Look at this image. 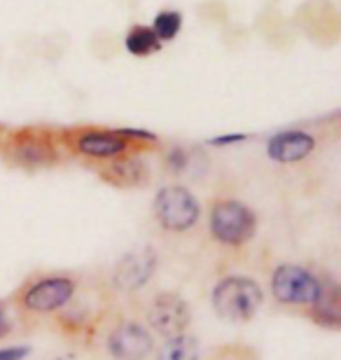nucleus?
Wrapping results in <instances>:
<instances>
[{"label":"nucleus","instance_id":"2","mask_svg":"<svg viewBox=\"0 0 341 360\" xmlns=\"http://www.w3.org/2000/svg\"><path fill=\"white\" fill-rule=\"evenodd\" d=\"M210 236L227 248H238L257 234V213L238 199H217L208 213Z\"/></svg>","mask_w":341,"mask_h":360},{"label":"nucleus","instance_id":"16","mask_svg":"<svg viewBox=\"0 0 341 360\" xmlns=\"http://www.w3.org/2000/svg\"><path fill=\"white\" fill-rule=\"evenodd\" d=\"M180 26H183V14L180 12H173V10H164L159 12L155 17V26H152V31L162 40H173L180 31Z\"/></svg>","mask_w":341,"mask_h":360},{"label":"nucleus","instance_id":"10","mask_svg":"<svg viewBox=\"0 0 341 360\" xmlns=\"http://www.w3.org/2000/svg\"><path fill=\"white\" fill-rule=\"evenodd\" d=\"M129 146L131 143L115 131H82L72 141L75 153L84 157H94V160H115V157L124 155Z\"/></svg>","mask_w":341,"mask_h":360},{"label":"nucleus","instance_id":"21","mask_svg":"<svg viewBox=\"0 0 341 360\" xmlns=\"http://www.w3.org/2000/svg\"><path fill=\"white\" fill-rule=\"evenodd\" d=\"M10 335V319H7V311H5V307L0 304V340L3 337Z\"/></svg>","mask_w":341,"mask_h":360},{"label":"nucleus","instance_id":"15","mask_svg":"<svg viewBox=\"0 0 341 360\" xmlns=\"http://www.w3.org/2000/svg\"><path fill=\"white\" fill-rule=\"evenodd\" d=\"M124 45L129 49V54L134 56H150L152 52H159L162 42L155 35L150 26H134L131 31L127 33V40Z\"/></svg>","mask_w":341,"mask_h":360},{"label":"nucleus","instance_id":"1","mask_svg":"<svg viewBox=\"0 0 341 360\" xmlns=\"http://www.w3.org/2000/svg\"><path fill=\"white\" fill-rule=\"evenodd\" d=\"M264 302V290L255 278L243 274H229L220 278L210 292V304L215 314L231 323H248L255 319Z\"/></svg>","mask_w":341,"mask_h":360},{"label":"nucleus","instance_id":"14","mask_svg":"<svg viewBox=\"0 0 341 360\" xmlns=\"http://www.w3.org/2000/svg\"><path fill=\"white\" fill-rule=\"evenodd\" d=\"M199 340L185 333L178 337H169L164 347L159 349L157 360H199Z\"/></svg>","mask_w":341,"mask_h":360},{"label":"nucleus","instance_id":"20","mask_svg":"<svg viewBox=\"0 0 341 360\" xmlns=\"http://www.w3.org/2000/svg\"><path fill=\"white\" fill-rule=\"evenodd\" d=\"M248 136L245 134H229V136H217V139L210 141V146L222 148V146H234V143H243Z\"/></svg>","mask_w":341,"mask_h":360},{"label":"nucleus","instance_id":"3","mask_svg":"<svg viewBox=\"0 0 341 360\" xmlns=\"http://www.w3.org/2000/svg\"><path fill=\"white\" fill-rule=\"evenodd\" d=\"M271 295L281 304L311 309L321 300L325 290V278L302 264H278L271 274Z\"/></svg>","mask_w":341,"mask_h":360},{"label":"nucleus","instance_id":"9","mask_svg":"<svg viewBox=\"0 0 341 360\" xmlns=\"http://www.w3.org/2000/svg\"><path fill=\"white\" fill-rule=\"evenodd\" d=\"M316 139L300 129H288V131L274 134L269 143H266V155L276 164H297L304 162L314 153Z\"/></svg>","mask_w":341,"mask_h":360},{"label":"nucleus","instance_id":"17","mask_svg":"<svg viewBox=\"0 0 341 360\" xmlns=\"http://www.w3.org/2000/svg\"><path fill=\"white\" fill-rule=\"evenodd\" d=\"M187 162H190V157H187V150H183V148H173L171 153L166 155V167H169L173 174H180V171H185Z\"/></svg>","mask_w":341,"mask_h":360},{"label":"nucleus","instance_id":"5","mask_svg":"<svg viewBox=\"0 0 341 360\" xmlns=\"http://www.w3.org/2000/svg\"><path fill=\"white\" fill-rule=\"evenodd\" d=\"M77 292L75 278L70 276H45L33 281L21 292V307L33 314H54L66 309Z\"/></svg>","mask_w":341,"mask_h":360},{"label":"nucleus","instance_id":"8","mask_svg":"<svg viewBox=\"0 0 341 360\" xmlns=\"http://www.w3.org/2000/svg\"><path fill=\"white\" fill-rule=\"evenodd\" d=\"M157 269V253L152 248H141L134 253H127L122 260L115 264L112 281L115 288L122 292H134L152 278Z\"/></svg>","mask_w":341,"mask_h":360},{"label":"nucleus","instance_id":"12","mask_svg":"<svg viewBox=\"0 0 341 360\" xmlns=\"http://www.w3.org/2000/svg\"><path fill=\"white\" fill-rule=\"evenodd\" d=\"M309 316L316 326L325 330H339L341 328V288L335 281H325V290L321 300L309 309Z\"/></svg>","mask_w":341,"mask_h":360},{"label":"nucleus","instance_id":"6","mask_svg":"<svg viewBox=\"0 0 341 360\" xmlns=\"http://www.w3.org/2000/svg\"><path fill=\"white\" fill-rule=\"evenodd\" d=\"M192 323V309L178 292H159L148 307V326L162 337L185 335Z\"/></svg>","mask_w":341,"mask_h":360},{"label":"nucleus","instance_id":"18","mask_svg":"<svg viewBox=\"0 0 341 360\" xmlns=\"http://www.w3.org/2000/svg\"><path fill=\"white\" fill-rule=\"evenodd\" d=\"M115 134L122 136V139H127L129 143H131L134 139H136V141H157V136H155V134L143 131V129H115Z\"/></svg>","mask_w":341,"mask_h":360},{"label":"nucleus","instance_id":"4","mask_svg":"<svg viewBox=\"0 0 341 360\" xmlns=\"http://www.w3.org/2000/svg\"><path fill=\"white\" fill-rule=\"evenodd\" d=\"M155 218L166 232L180 234L192 229L201 218V204L192 190L183 185H166L155 197Z\"/></svg>","mask_w":341,"mask_h":360},{"label":"nucleus","instance_id":"7","mask_svg":"<svg viewBox=\"0 0 341 360\" xmlns=\"http://www.w3.org/2000/svg\"><path fill=\"white\" fill-rule=\"evenodd\" d=\"M105 349L115 360H145L155 349V340H152L150 330L141 323L124 321L110 330Z\"/></svg>","mask_w":341,"mask_h":360},{"label":"nucleus","instance_id":"19","mask_svg":"<svg viewBox=\"0 0 341 360\" xmlns=\"http://www.w3.org/2000/svg\"><path fill=\"white\" fill-rule=\"evenodd\" d=\"M31 356L28 347H5L0 349V360H26Z\"/></svg>","mask_w":341,"mask_h":360},{"label":"nucleus","instance_id":"13","mask_svg":"<svg viewBox=\"0 0 341 360\" xmlns=\"http://www.w3.org/2000/svg\"><path fill=\"white\" fill-rule=\"evenodd\" d=\"M101 176H103L105 183L115 187H136L145 183L148 169L138 157H115L108 167L101 169Z\"/></svg>","mask_w":341,"mask_h":360},{"label":"nucleus","instance_id":"11","mask_svg":"<svg viewBox=\"0 0 341 360\" xmlns=\"http://www.w3.org/2000/svg\"><path fill=\"white\" fill-rule=\"evenodd\" d=\"M10 157L14 164L26 169H40L49 167L56 162V150L45 139H33V136H24V139L14 141L10 148Z\"/></svg>","mask_w":341,"mask_h":360}]
</instances>
